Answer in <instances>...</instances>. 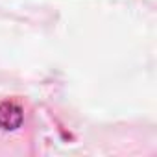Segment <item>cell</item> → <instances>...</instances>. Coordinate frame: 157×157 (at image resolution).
Segmentation results:
<instances>
[{"instance_id":"6da1fadb","label":"cell","mask_w":157,"mask_h":157,"mask_svg":"<svg viewBox=\"0 0 157 157\" xmlns=\"http://www.w3.org/2000/svg\"><path fill=\"white\" fill-rule=\"evenodd\" d=\"M22 124V109L13 102L0 104V128L2 129H17Z\"/></svg>"}]
</instances>
